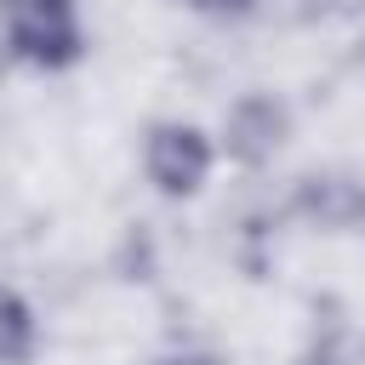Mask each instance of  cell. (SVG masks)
<instances>
[{"mask_svg":"<svg viewBox=\"0 0 365 365\" xmlns=\"http://www.w3.org/2000/svg\"><path fill=\"white\" fill-rule=\"evenodd\" d=\"M6 46L17 63L63 74L86 57V17L80 0H0Z\"/></svg>","mask_w":365,"mask_h":365,"instance_id":"obj_1","label":"cell"},{"mask_svg":"<svg viewBox=\"0 0 365 365\" xmlns=\"http://www.w3.org/2000/svg\"><path fill=\"white\" fill-rule=\"evenodd\" d=\"M217 165V143L194 125V120H154L143 137V171L154 182V194L165 200H194L205 188Z\"/></svg>","mask_w":365,"mask_h":365,"instance_id":"obj_2","label":"cell"},{"mask_svg":"<svg viewBox=\"0 0 365 365\" xmlns=\"http://www.w3.org/2000/svg\"><path fill=\"white\" fill-rule=\"evenodd\" d=\"M291 137V103L274 91H245L222 114V148L240 165H268Z\"/></svg>","mask_w":365,"mask_h":365,"instance_id":"obj_3","label":"cell"},{"mask_svg":"<svg viewBox=\"0 0 365 365\" xmlns=\"http://www.w3.org/2000/svg\"><path fill=\"white\" fill-rule=\"evenodd\" d=\"M291 211L308 217L314 228H365V182L359 177H302L291 194Z\"/></svg>","mask_w":365,"mask_h":365,"instance_id":"obj_4","label":"cell"},{"mask_svg":"<svg viewBox=\"0 0 365 365\" xmlns=\"http://www.w3.org/2000/svg\"><path fill=\"white\" fill-rule=\"evenodd\" d=\"M40 348V319L34 302L17 285H0V365H29Z\"/></svg>","mask_w":365,"mask_h":365,"instance_id":"obj_5","label":"cell"},{"mask_svg":"<svg viewBox=\"0 0 365 365\" xmlns=\"http://www.w3.org/2000/svg\"><path fill=\"white\" fill-rule=\"evenodd\" d=\"M291 365H365V342L348 319H325V325H314V336L302 342V354Z\"/></svg>","mask_w":365,"mask_h":365,"instance_id":"obj_6","label":"cell"}]
</instances>
